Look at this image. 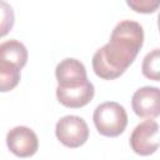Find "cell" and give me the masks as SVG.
<instances>
[{
    "label": "cell",
    "mask_w": 160,
    "mask_h": 160,
    "mask_svg": "<svg viewBox=\"0 0 160 160\" xmlns=\"http://www.w3.org/2000/svg\"><path fill=\"white\" fill-rule=\"evenodd\" d=\"M144 42L142 26L134 20H122L112 30L110 40L92 56L95 74L105 80L119 78L132 64Z\"/></svg>",
    "instance_id": "1"
},
{
    "label": "cell",
    "mask_w": 160,
    "mask_h": 160,
    "mask_svg": "<svg viewBox=\"0 0 160 160\" xmlns=\"http://www.w3.org/2000/svg\"><path fill=\"white\" fill-rule=\"evenodd\" d=\"M92 120L96 130L109 138L119 136L128 125V114L122 105L115 101H106L96 106Z\"/></svg>",
    "instance_id": "2"
},
{
    "label": "cell",
    "mask_w": 160,
    "mask_h": 160,
    "mask_svg": "<svg viewBox=\"0 0 160 160\" xmlns=\"http://www.w3.org/2000/svg\"><path fill=\"white\" fill-rule=\"evenodd\" d=\"M55 134L62 145L68 148H79L86 142L89 138V128L82 118L66 115L56 122Z\"/></svg>",
    "instance_id": "3"
},
{
    "label": "cell",
    "mask_w": 160,
    "mask_h": 160,
    "mask_svg": "<svg viewBox=\"0 0 160 160\" xmlns=\"http://www.w3.org/2000/svg\"><path fill=\"white\" fill-rule=\"evenodd\" d=\"M130 146L134 152L146 156L154 154L159 148V125L155 120L140 122L131 132Z\"/></svg>",
    "instance_id": "4"
},
{
    "label": "cell",
    "mask_w": 160,
    "mask_h": 160,
    "mask_svg": "<svg viewBox=\"0 0 160 160\" xmlns=\"http://www.w3.org/2000/svg\"><path fill=\"white\" fill-rule=\"evenodd\" d=\"M9 150L19 158L32 156L39 148V140L34 130L28 126H15L6 135Z\"/></svg>",
    "instance_id": "5"
},
{
    "label": "cell",
    "mask_w": 160,
    "mask_h": 160,
    "mask_svg": "<svg viewBox=\"0 0 160 160\" xmlns=\"http://www.w3.org/2000/svg\"><path fill=\"white\" fill-rule=\"evenodd\" d=\"M160 91L156 86H142L138 89L131 99L134 112L144 119H154L160 114Z\"/></svg>",
    "instance_id": "6"
},
{
    "label": "cell",
    "mask_w": 160,
    "mask_h": 160,
    "mask_svg": "<svg viewBox=\"0 0 160 160\" xmlns=\"http://www.w3.org/2000/svg\"><path fill=\"white\" fill-rule=\"evenodd\" d=\"M55 76L58 80V86L71 88L78 86L88 81L86 69L84 64L74 58H66L61 60L55 69Z\"/></svg>",
    "instance_id": "7"
},
{
    "label": "cell",
    "mask_w": 160,
    "mask_h": 160,
    "mask_svg": "<svg viewBox=\"0 0 160 160\" xmlns=\"http://www.w3.org/2000/svg\"><path fill=\"white\" fill-rule=\"evenodd\" d=\"M94 85L88 80L86 82L71 86V88H56V98L66 108L78 109L85 106L94 98Z\"/></svg>",
    "instance_id": "8"
},
{
    "label": "cell",
    "mask_w": 160,
    "mask_h": 160,
    "mask_svg": "<svg viewBox=\"0 0 160 160\" xmlns=\"http://www.w3.org/2000/svg\"><path fill=\"white\" fill-rule=\"evenodd\" d=\"M28 50L22 42L11 39L0 44V62L11 64L20 70L26 65Z\"/></svg>",
    "instance_id": "9"
},
{
    "label": "cell",
    "mask_w": 160,
    "mask_h": 160,
    "mask_svg": "<svg viewBox=\"0 0 160 160\" xmlns=\"http://www.w3.org/2000/svg\"><path fill=\"white\" fill-rule=\"evenodd\" d=\"M20 81V69L6 62H0V91H10Z\"/></svg>",
    "instance_id": "10"
},
{
    "label": "cell",
    "mask_w": 160,
    "mask_h": 160,
    "mask_svg": "<svg viewBox=\"0 0 160 160\" xmlns=\"http://www.w3.org/2000/svg\"><path fill=\"white\" fill-rule=\"evenodd\" d=\"M142 74L151 80H159V71H160V51L159 49H154L150 51L142 61Z\"/></svg>",
    "instance_id": "11"
},
{
    "label": "cell",
    "mask_w": 160,
    "mask_h": 160,
    "mask_svg": "<svg viewBox=\"0 0 160 160\" xmlns=\"http://www.w3.org/2000/svg\"><path fill=\"white\" fill-rule=\"evenodd\" d=\"M15 15L11 5L0 0V38L5 36L14 26Z\"/></svg>",
    "instance_id": "12"
},
{
    "label": "cell",
    "mask_w": 160,
    "mask_h": 160,
    "mask_svg": "<svg viewBox=\"0 0 160 160\" xmlns=\"http://www.w3.org/2000/svg\"><path fill=\"white\" fill-rule=\"evenodd\" d=\"M126 2L135 11L145 12V14L154 12L159 6V1H151V0H128Z\"/></svg>",
    "instance_id": "13"
}]
</instances>
